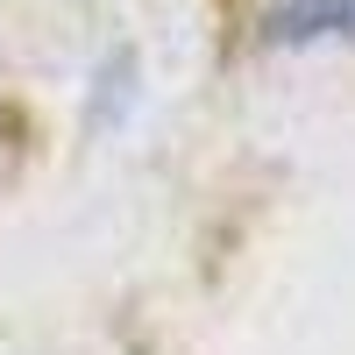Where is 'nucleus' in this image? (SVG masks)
<instances>
[{"instance_id":"nucleus-1","label":"nucleus","mask_w":355,"mask_h":355,"mask_svg":"<svg viewBox=\"0 0 355 355\" xmlns=\"http://www.w3.org/2000/svg\"><path fill=\"white\" fill-rule=\"evenodd\" d=\"M263 43L306 50V43H355V0H284L263 21Z\"/></svg>"}]
</instances>
